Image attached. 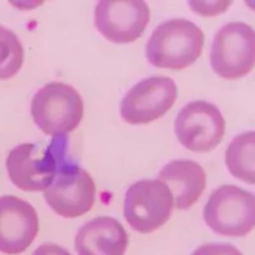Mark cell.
<instances>
[{
  "label": "cell",
  "instance_id": "obj_1",
  "mask_svg": "<svg viewBox=\"0 0 255 255\" xmlns=\"http://www.w3.org/2000/svg\"><path fill=\"white\" fill-rule=\"evenodd\" d=\"M203 31L188 19H170L159 24L147 44L148 61L157 68L181 70L202 55Z\"/></svg>",
  "mask_w": 255,
  "mask_h": 255
},
{
  "label": "cell",
  "instance_id": "obj_2",
  "mask_svg": "<svg viewBox=\"0 0 255 255\" xmlns=\"http://www.w3.org/2000/svg\"><path fill=\"white\" fill-rule=\"evenodd\" d=\"M33 122L47 135L63 136L81 124L84 104L76 88L51 82L36 92L31 104Z\"/></svg>",
  "mask_w": 255,
  "mask_h": 255
},
{
  "label": "cell",
  "instance_id": "obj_3",
  "mask_svg": "<svg viewBox=\"0 0 255 255\" xmlns=\"http://www.w3.org/2000/svg\"><path fill=\"white\" fill-rule=\"evenodd\" d=\"M203 216L207 225L220 235H248L255 225L254 194L235 185L220 186L209 197Z\"/></svg>",
  "mask_w": 255,
  "mask_h": 255
},
{
  "label": "cell",
  "instance_id": "obj_4",
  "mask_svg": "<svg viewBox=\"0 0 255 255\" xmlns=\"http://www.w3.org/2000/svg\"><path fill=\"white\" fill-rule=\"evenodd\" d=\"M52 140L44 148L33 143H23L10 151L6 168L12 183L23 191L45 190L64 165L61 148Z\"/></svg>",
  "mask_w": 255,
  "mask_h": 255
},
{
  "label": "cell",
  "instance_id": "obj_5",
  "mask_svg": "<svg viewBox=\"0 0 255 255\" xmlns=\"http://www.w3.org/2000/svg\"><path fill=\"white\" fill-rule=\"evenodd\" d=\"M172 208L171 191L159 180L136 181L125 195V220L140 234H151L162 227L171 217Z\"/></svg>",
  "mask_w": 255,
  "mask_h": 255
},
{
  "label": "cell",
  "instance_id": "obj_6",
  "mask_svg": "<svg viewBox=\"0 0 255 255\" xmlns=\"http://www.w3.org/2000/svg\"><path fill=\"white\" fill-rule=\"evenodd\" d=\"M254 29L243 22H231L213 38L211 65L225 79H239L254 69Z\"/></svg>",
  "mask_w": 255,
  "mask_h": 255
},
{
  "label": "cell",
  "instance_id": "obj_7",
  "mask_svg": "<svg viewBox=\"0 0 255 255\" xmlns=\"http://www.w3.org/2000/svg\"><path fill=\"white\" fill-rule=\"evenodd\" d=\"M44 198L56 215L65 218L81 217L92 209L96 202L95 181L79 166L64 163L44 190Z\"/></svg>",
  "mask_w": 255,
  "mask_h": 255
},
{
  "label": "cell",
  "instance_id": "obj_8",
  "mask_svg": "<svg viewBox=\"0 0 255 255\" xmlns=\"http://www.w3.org/2000/svg\"><path fill=\"white\" fill-rule=\"evenodd\" d=\"M226 123L221 111L207 101H193L181 109L175 122L177 139L189 151L206 153L225 136Z\"/></svg>",
  "mask_w": 255,
  "mask_h": 255
},
{
  "label": "cell",
  "instance_id": "obj_9",
  "mask_svg": "<svg viewBox=\"0 0 255 255\" xmlns=\"http://www.w3.org/2000/svg\"><path fill=\"white\" fill-rule=\"evenodd\" d=\"M177 86L168 77H149L129 90L120 105L123 119L131 125L149 124L174 106Z\"/></svg>",
  "mask_w": 255,
  "mask_h": 255
},
{
  "label": "cell",
  "instance_id": "obj_10",
  "mask_svg": "<svg viewBox=\"0 0 255 255\" xmlns=\"http://www.w3.org/2000/svg\"><path fill=\"white\" fill-rule=\"evenodd\" d=\"M151 10L142 0H102L95 10V24L115 44H129L143 35Z\"/></svg>",
  "mask_w": 255,
  "mask_h": 255
},
{
  "label": "cell",
  "instance_id": "obj_11",
  "mask_svg": "<svg viewBox=\"0 0 255 255\" xmlns=\"http://www.w3.org/2000/svg\"><path fill=\"white\" fill-rule=\"evenodd\" d=\"M38 234L37 212L28 202L0 197V252L18 255L26 252Z\"/></svg>",
  "mask_w": 255,
  "mask_h": 255
},
{
  "label": "cell",
  "instance_id": "obj_12",
  "mask_svg": "<svg viewBox=\"0 0 255 255\" xmlns=\"http://www.w3.org/2000/svg\"><path fill=\"white\" fill-rule=\"evenodd\" d=\"M128 234L118 220L108 216L96 217L79 229L76 236L78 255H124Z\"/></svg>",
  "mask_w": 255,
  "mask_h": 255
},
{
  "label": "cell",
  "instance_id": "obj_13",
  "mask_svg": "<svg viewBox=\"0 0 255 255\" xmlns=\"http://www.w3.org/2000/svg\"><path fill=\"white\" fill-rule=\"evenodd\" d=\"M171 191L177 209L190 208L198 202L206 189L204 168L191 159H175L159 171L158 179Z\"/></svg>",
  "mask_w": 255,
  "mask_h": 255
},
{
  "label": "cell",
  "instance_id": "obj_14",
  "mask_svg": "<svg viewBox=\"0 0 255 255\" xmlns=\"http://www.w3.org/2000/svg\"><path fill=\"white\" fill-rule=\"evenodd\" d=\"M254 131L240 134L230 143L226 151V165L230 172L248 184L255 183Z\"/></svg>",
  "mask_w": 255,
  "mask_h": 255
},
{
  "label": "cell",
  "instance_id": "obj_15",
  "mask_svg": "<svg viewBox=\"0 0 255 255\" xmlns=\"http://www.w3.org/2000/svg\"><path fill=\"white\" fill-rule=\"evenodd\" d=\"M24 61V50L14 32L0 26V81L14 77Z\"/></svg>",
  "mask_w": 255,
  "mask_h": 255
},
{
  "label": "cell",
  "instance_id": "obj_16",
  "mask_svg": "<svg viewBox=\"0 0 255 255\" xmlns=\"http://www.w3.org/2000/svg\"><path fill=\"white\" fill-rule=\"evenodd\" d=\"M231 4L232 1H191L189 5L200 14L216 15L225 12Z\"/></svg>",
  "mask_w": 255,
  "mask_h": 255
},
{
  "label": "cell",
  "instance_id": "obj_17",
  "mask_svg": "<svg viewBox=\"0 0 255 255\" xmlns=\"http://www.w3.org/2000/svg\"><path fill=\"white\" fill-rule=\"evenodd\" d=\"M193 255H243V253L230 244H206L198 248Z\"/></svg>",
  "mask_w": 255,
  "mask_h": 255
},
{
  "label": "cell",
  "instance_id": "obj_18",
  "mask_svg": "<svg viewBox=\"0 0 255 255\" xmlns=\"http://www.w3.org/2000/svg\"><path fill=\"white\" fill-rule=\"evenodd\" d=\"M32 255H70V253L56 244L47 243L38 247Z\"/></svg>",
  "mask_w": 255,
  "mask_h": 255
}]
</instances>
